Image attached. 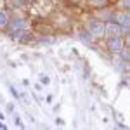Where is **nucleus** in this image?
I'll return each mask as SVG.
<instances>
[{
  "mask_svg": "<svg viewBox=\"0 0 130 130\" xmlns=\"http://www.w3.org/2000/svg\"><path fill=\"white\" fill-rule=\"evenodd\" d=\"M108 49H109L111 52H118V54H120L121 49H123V40H121L120 37H113V38H109V42H108Z\"/></svg>",
  "mask_w": 130,
  "mask_h": 130,
  "instance_id": "obj_1",
  "label": "nucleus"
},
{
  "mask_svg": "<svg viewBox=\"0 0 130 130\" xmlns=\"http://www.w3.org/2000/svg\"><path fill=\"white\" fill-rule=\"evenodd\" d=\"M104 30H106V35H108L109 38H113V37H120L121 35V26L116 24V23H109Z\"/></svg>",
  "mask_w": 130,
  "mask_h": 130,
  "instance_id": "obj_2",
  "label": "nucleus"
},
{
  "mask_svg": "<svg viewBox=\"0 0 130 130\" xmlns=\"http://www.w3.org/2000/svg\"><path fill=\"white\" fill-rule=\"evenodd\" d=\"M89 31L92 33V35H94V37H102V35L106 33L104 26H102V23H99V21H94V23H90Z\"/></svg>",
  "mask_w": 130,
  "mask_h": 130,
  "instance_id": "obj_3",
  "label": "nucleus"
},
{
  "mask_svg": "<svg viewBox=\"0 0 130 130\" xmlns=\"http://www.w3.org/2000/svg\"><path fill=\"white\" fill-rule=\"evenodd\" d=\"M23 28H24V23L21 19H14L12 23H9V31H10V35H14V37H18V33L23 31Z\"/></svg>",
  "mask_w": 130,
  "mask_h": 130,
  "instance_id": "obj_4",
  "label": "nucleus"
},
{
  "mask_svg": "<svg viewBox=\"0 0 130 130\" xmlns=\"http://www.w3.org/2000/svg\"><path fill=\"white\" fill-rule=\"evenodd\" d=\"M115 19L118 24H125V26H130V12L128 14H125V12H118L116 16H115Z\"/></svg>",
  "mask_w": 130,
  "mask_h": 130,
  "instance_id": "obj_5",
  "label": "nucleus"
},
{
  "mask_svg": "<svg viewBox=\"0 0 130 130\" xmlns=\"http://www.w3.org/2000/svg\"><path fill=\"white\" fill-rule=\"evenodd\" d=\"M80 40L85 43V45H92V40H94V35L90 31H82L80 33Z\"/></svg>",
  "mask_w": 130,
  "mask_h": 130,
  "instance_id": "obj_6",
  "label": "nucleus"
},
{
  "mask_svg": "<svg viewBox=\"0 0 130 130\" xmlns=\"http://www.w3.org/2000/svg\"><path fill=\"white\" fill-rule=\"evenodd\" d=\"M7 26H9V16H7V12L0 10V28L4 30V28H7Z\"/></svg>",
  "mask_w": 130,
  "mask_h": 130,
  "instance_id": "obj_7",
  "label": "nucleus"
},
{
  "mask_svg": "<svg viewBox=\"0 0 130 130\" xmlns=\"http://www.w3.org/2000/svg\"><path fill=\"white\" fill-rule=\"evenodd\" d=\"M30 33H28V31H19V33H18V40L21 42V43H24V42H28L30 40Z\"/></svg>",
  "mask_w": 130,
  "mask_h": 130,
  "instance_id": "obj_8",
  "label": "nucleus"
},
{
  "mask_svg": "<svg viewBox=\"0 0 130 130\" xmlns=\"http://www.w3.org/2000/svg\"><path fill=\"white\" fill-rule=\"evenodd\" d=\"M121 57H123V61H130V47L128 49H121Z\"/></svg>",
  "mask_w": 130,
  "mask_h": 130,
  "instance_id": "obj_9",
  "label": "nucleus"
},
{
  "mask_svg": "<svg viewBox=\"0 0 130 130\" xmlns=\"http://www.w3.org/2000/svg\"><path fill=\"white\" fill-rule=\"evenodd\" d=\"M40 82H42V83H45V85H49V83H50V78L47 76V75H40Z\"/></svg>",
  "mask_w": 130,
  "mask_h": 130,
  "instance_id": "obj_10",
  "label": "nucleus"
},
{
  "mask_svg": "<svg viewBox=\"0 0 130 130\" xmlns=\"http://www.w3.org/2000/svg\"><path fill=\"white\" fill-rule=\"evenodd\" d=\"M121 35H127V37L130 35V28H128V26H125V24H121Z\"/></svg>",
  "mask_w": 130,
  "mask_h": 130,
  "instance_id": "obj_11",
  "label": "nucleus"
},
{
  "mask_svg": "<svg viewBox=\"0 0 130 130\" xmlns=\"http://www.w3.org/2000/svg\"><path fill=\"white\" fill-rule=\"evenodd\" d=\"M116 70H118V71H125V70H127V66H125V62H123V61H121V62H118Z\"/></svg>",
  "mask_w": 130,
  "mask_h": 130,
  "instance_id": "obj_12",
  "label": "nucleus"
},
{
  "mask_svg": "<svg viewBox=\"0 0 130 130\" xmlns=\"http://www.w3.org/2000/svg\"><path fill=\"white\" fill-rule=\"evenodd\" d=\"M92 2H94L95 5H104V4H106V0H92Z\"/></svg>",
  "mask_w": 130,
  "mask_h": 130,
  "instance_id": "obj_13",
  "label": "nucleus"
},
{
  "mask_svg": "<svg viewBox=\"0 0 130 130\" xmlns=\"http://www.w3.org/2000/svg\"><path fill=\"white\" fill-rule=\"evenodd\" d=\"M7 111H14V104H12V102L7 104Z\"/></svg>",
  "mask_w": 130,
  "mask_h": 130,
  "instance_id": "obj_14",
  "label": "nucleus"
},
{
  "mask_svg": "<svg viewBox=\"0 0 130 130\" xmlns=\"http://www.w3.org/2000/svg\"><path fill=\"white\" fill-rule=\"evenodd\" d=\"M56 123H57V125H64V121L61 120V118H56Z\"/></svg>",
  "mask_w": 130,
  "mask_h": 130,
  "instance_id": "obj_15",
  "label": "nucleus"
},
{
  "mask_svg": "<svg viewBox=\"0 0 130 130\" xmlns=\"http://www.w3.org/2000/svg\"><path fill=\"white\" fill-rule=\"evenodd\" d=\"M123 5L125 7H130V0H123Z\"/></svg>",
  "mask_w": 130,
  "mask_h": 130,
  "instance_id": "obj_16",
  "label": "nucleus"
},
{
  "mask_svg": "<svg viewBox=\"0 0 130 130\" xmlns=\"http://www.w3.org/2000/svg\"><path fill=\"white\" fill-rule=\"evenodd\" d=\"M16 125H18V127H23V123H21L19 118H16Z\"/></svg>",
  "mask_w": 130,
  "mask_h": 130,
  "instance_id": "obj_17",
  "label": "nucleus"
},
{
  "mask_svg": "<svg viewBox=\"0 0 130 130\" xmlns=\"http://www.w3.org/2000/svg\"><path fill=\"white\" fill-rule=\"evenodd\" d=\"M127 42H128V47H130V35H128V38H127Z\"/></svg>",
  "mask_w": 130,
  "mask_h": 130,
  "instance_id": "obj_18",
  "label": "nucleus"
},
{
  "mask_svg": "<svg viewBox=\"0 0 130 130\" xmlns=\"http://www.w3.org/2000/svg\"><path fill=\"white\" fill-rule=\"evenodd\" d=\"M127 70H130V61H128V66H127Z\"/></svg>",
  "mask_w": 130,
  "mask_h": 130,
  "instance_id": "obj_19",
  "label": "nucleus"
}]
</instances>
